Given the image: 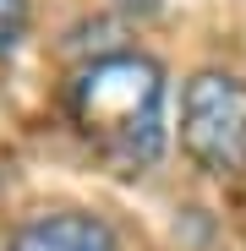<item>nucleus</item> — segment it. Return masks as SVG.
I'll list each match as a JSON object with an SVG mask.
<instances>
[{"label": "nucleus", "mask_w": 246, "mask_h": 251, "mask_svg": "<svg viewBox=\"0 0 246 251\" xmlns=\"http://www.w3.org/2000/svg\"><path fill=\"white\" fill-rule=\"evenodd\" d=\"M71 126L115 170H153L164 153V71L137 50H104L71 71Z\"/></svg>", "instance_id": "nucleus-1"}, {"label": "nucleus", "mask_w": 246, "mask_h": 251, "mask_svg": "<svg viewBox=\"0 0 246 251\" xmlns=\"http://www.w3.org/2000/svg\"><path fill=\"white\" fill-rule=\"evenodd\" d=\"M181 148L208 175L246 170V82L235 71H197L181 93Z\"/></svg>", "instance_id": "nucleus-2"}, {"label": "nucleus", "mask_w": 246, "mask_h": 251, "mask_svg": "<svg viewBox=\"0 0 246 251\" xmlns=\"http://www.w3.org/2000/svg\"><path fill=\"white\" fill-rule=\"evenodd\" d=\"M6 251H120L115 229L93 213H82V207H55V213H38L27 219Z\"/></svg>", "instance_id": "nucleus-3"}, {"label": "nucleus", "mask_w": 246, "mask_h": 251, "mask_svg": "<svg viewBox=\"0 0 246 251\" xmlns=\"http://www.w3.org/2000/svg\"><path fill=\"white\" fill-rule=\"evenodd\" d=\"M22 38V0H0V55L17 50Z\"/></svg>", "instance_id": "nucleus-4"}, {"label": "nucleus", "mask_w": 246, "mask_h": 251, "mask_svg": "<svg viewBox=\"0 0 246 251\" xmlns=\"http://www.w3.org/2000/svg\"><path fill=\"white\" fill-rule=\"evenodd\" d=\"M115 6H126V11H153L159 0H115Z\"/></svg>", "instance_id": "nucleus-5"}]
</instances>
